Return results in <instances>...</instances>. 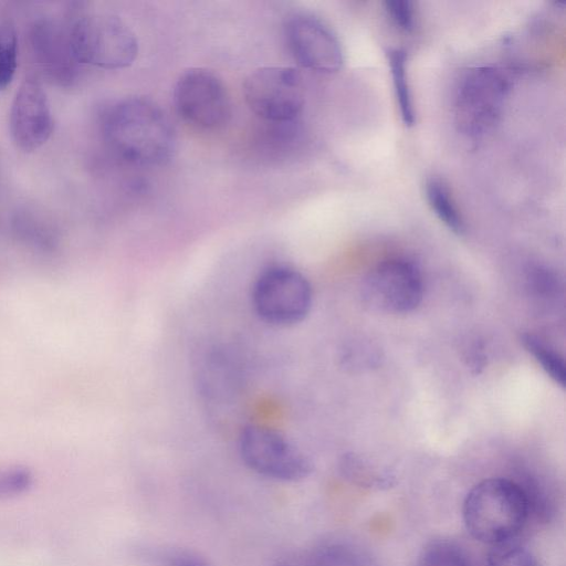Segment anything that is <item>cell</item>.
<instances>
[{"label": "cell", "mask_w": 566, "mask_h": 566, "mask_svg": "<svg viewBox=\"0 0 566 566\" xmlns=\"http://www.w3.org/2000/svg\"><path fill=\"white\" fill-rule=\"evenodd\" d=\"M239 452L250 470L275 481H301L313 469L298 448L280 432L262 426H248L241 431Z\"/></svg>", "instance_id": "6"}, {"label": "cell", "mask_w": 566, "mask_h": 566, "mask_svg": "<svg viewBox=\"0 0 566 566\" xmlns=\"http://www.w3.org/2000/svg\"><path fill=\"white\" fill-rule=\"evenodd\" d=\"M174 104L186 123L203 130L220 129L231 117L224 84L205 69H190L179 76L174 88Z\"/></svg>", "instance_id": "8"}, {"label": "cell", "mask_w": 566, "mask_h": 566, "mask_svg": "<svg viewBox=\"0 0 566 566\" xmlns=\"http://www.w3.org/2000/svg\"><path fill=\"white\" fill-rule=\"evenodd\" d=\"M522 344L530 352L544 371L560 387H565L566 371L563 357L546 343L533 334H523Z\"/></svg>", "instance_id": "19"}, {"label": "cell", "mask_w": 566, "mask_h": 566, "mask_svg": "<svg viewBox=\"0 0 566 566\" xmlns=\"http://www.w3.org/2000/svg\"><path fill=\"white\" fill-rule=\"evenodd\" d=\"M379 358L376 349L369 344L358 343L350 346L345 355V360L350 367L364 369L374 366Z\"/></svg>", "instance_id": "24"}, {"label": "cell", "mask_w": 566, "mask_h": 566, "mask_svg": "<svg viewBox=\"0 0 566 566\" xmlns=\"http://www.w3.org/2000/svg\"><path fill=\"white\" fill-rule=\"evenodd\" d=\"M488 566H538L533 553L514 539L491 545Z\"/></svg>", "instance_id": "21"}, {"label": "cell", "mask_w": 566, "mask_h": 566, "mask_svg": "<svg viewBox=\"0 0 566 566\" xmlns=\"http://www.w3.org/2000/svg\"><path fill=\"white\" fill-rule=\"evenodd\" d=\"M284 36L291 54L303 67L324 74L342 69V44L318 18L307 13L291 15L284 25Z\"/></svg>", "instance_id": "10"}, {"label": "cell", "mask_w": 566, "mask_h": 566, "mask_svg": "<svg viewBox=\"0 0 566 566\" xmlns=\"http://www.w3.org/2000/svg\"><path fill=\"white\" fill-rule=\"evenodd\" d=\"M388 63L400 117L406 126H412L415 124V107L408 80L407 55L402 50H390Z\"/></svg>", "instance_id": "15"}, {"label": "cell", "mask_w": 566, "mask_h": 566, "mask_svg": "<svg viewBox=\"0 0 566 566\" xmlns=\"http://www.w3.org/2000/svg\"><path fill=\"white\" fill-rule=\"evenodd\" d=\"M427 201L438 219L455 234H462L465 226L457 201L448 184L438 177H430L424 185Z\"/></svg>", "instance_id": "13"}, {"label": "cell", "mask_w": 566, "mask_h": 566, "mask_svg": "<svg viewBox=\"0 0 566 566\" xmlns=\"http://www.w3.org/2000/svg\"><path fill=\"white\" fill-rule=\"evenodd\" d=\"M361 294L366 305L375 311L409 313L422 300V276L419 269L408 260H387L366 275Z\"/></svg>", "instance_id": "9"}, {"label": "cell", "mask_w": 566, "mask_h": 566, "mask_svg": "<svg viewBox=\"0 0 566 566\" xmlns=\"http://www.w3.org/2000/svg\"><path fill=\"white\" fill-rule=\"evenodd\" d=\"M385 10L391 22L402 31H411L416 24V9L409 0H387Z\"/></svg>", "instance_id": "23"}, {"label": "cell", "mask_w": 566, "mask_h": 566, "mask_svg": "<svg viewBox=\"0 0 566 566\" xmlns=\"http://www.w3.org/2000/svg\"><path fill=\"white\" fill-rule=\"evenodd\" d=\"M339 468L344 478L359 486L382 490L394 484L391 474L380 472L368 461L354 453L344 455Z\"/></svg>", "instance_id": "17"}, {"label": "cell", "mask_w": 566, "mask_h": 566, "mask_svg": "<svg viewBox=\"0 0 566 566\" xmlns=\"http://www.w3.org/2000/svg\"><path fill=\"white\" fill-rule=\"evenodd\" d=\"M102 134L122 160L143 167L168 161L175 150V132L153 101L126 97L107 106L102 115Z\"/></svg>", "instance_id": "1"}, {"label": "cell", "mask_w": 566, "mask_h": 566, "mask_svg": "<svg viewBox=\"0 0 566 566\" xmlns=\"http://www.w3.org/2000/svg\"><path fill=\"white\" fill-rule=\"evenodd\" d=\"M139 556L153 566H211L200 553L176 547H143Z\"/></svg>", "instance_id": "18"}, {"label": "cell", "mask_w": 566, "mask_h": 566, "mask_svg": "<svg viewBox=\"0 0 566 566\" xmlns=\"http://www.w3.org/2000/svg\"><path fill=\"white\" fill-rule=\"evenodd\" d=\"M18 66V36L11 21L0 23V90L13 80Z\"/></svg>", "instance_id": "20"}, {"label": "cell", "mask_w": 566, "mask_h": 566, "mask_svg": "<svg viewBox=\"0 0 566 566\" xmlns=\"http://www.w3.org/2000/svg\"><path fill=\"white\" fill-rule=\"evenodd\" d=\"M73 53L80 64L116 70L130 65L138 52L132 30L107 12H81L67 24Z\"/></svg>", "instance_id": "3"}, {"label": "cell", "mask_w": 566, "mask_h": 566, "mask_svg": "<svg viewBox=\"0 0 566 566\" xmlns=\"http://www.w3.org/2000/svg\"><path fill=\"white\" fill-rule=\"evenodd\" d=\"M251 111L271 124H293L304 106V86L297 71L266 66L251 73L243 85Z\"/></svg>", "instance_id": "7"}, {"label": "cell", "mask_w": 566, "mask_h": 566, "mask_svg": "<svg viewBox=\"0 0 566 566\" xmlns=\"http://www.w3.org/2000/svg\"><path fill=\"white\" fill-rule=\"evenodd\" d=\"M33 482V473L25 467H0V500H8L24 494L32 488Z\"/></svg>", "instance_id": "22"}, {"label": "cell", "mask_w": 566, "mask_h": 566, "mask_svg": "<svg viewBox=\"0 0 566 566\" xmlns=\"http://www.w3.org/2000/svg\"><path fill=\"white\" fill-rule=\"evenodd\" d=\"M510 91L507 77L496 67L476 66L458 81L453 114L458 130L481 137L499 123Z\"/></svg>", "instance_id": "4"}, {"label": "cell", "mask_w": 566, "mask_h": 566, "mask_svg": "<svg viewBox=\"0 0 566 566\" xmlns=\"http://www.w3.org/2000/svg\"><path fill=\"white\" fill-rule=\"evenodd\" d=\"M307 566H371V563L360 547L348 542L331 541L313 549Z\"/></svg>", "instance_id": "14"}, {"label": "cell", "mask_w": 566, "mask_h": 566, "mask_svg": "<svg viewBox=\"0 0 566 566\" xmlns=\"http://www.w3.org/2000/svg\"><path fill=\"white\" fill-rule=\"evenodd\" d=\"M252 306L264 322L290 326L302 322L311 311L313 293L307 279L286 265L264 269L255 279Z\"/></svg>", "instance_id": "5"}, {"label": "cell", "mask_w": 566, "mask_h": 566, "mask_svg": "<svg viewBox=\"0 0 566 566\" xmlns=\"http://www.w3.org/2000/svg\"><path fill=\"white\" fill-rule=\"evenodd\" d=\"M34 61L43 76L60 86H70L78 77L80 63L70 41L69 27L51 18H39L29 30Z\"/></svg>", "instance_id": "12"}, {"label": "cell", "mask_w": 566, "mask_h": 566, "mask_svg": "<svg viewBox=\"0 0 566 566\" xmlns=\"http://www.w3.org/2000/svg\"><path fill=\"white\" fill-rule=\"evenodd\" d=\"M415 566H472L468 552L455 541L436 538L419 552Z\"/></svg>", "instance_id": "16"}, {"label": "cell", "mask_w": 566, "mask_h": 566, "mask_svg": "<svg viewBox=\"0 0 566 566\" xmlns=\"http://www.w3.org/2000/svg\"><path fill=\"white\" fill-rule=\"evenodd\" d=\"M468 532L490 545L514 539L530 518L526 499L511 479L490 478L476 483L462 506Z\"/></svg>", "instance_id": "2"}, {"label": "cell", "mask_w": 566, "mask_h": 566, "mask_svg": "<svg viewBox=\"0 0 566 566\" xmlns=\"http://www.w3.org/2000/svg\"><path fill=\"white\" fill-rule=\"evenodd\" d=\"M54 119L48 95L35 75H27L18 87L9 112V130L17 148L32 153L51 137Z\"/></svg>", "instance_id": "11"}]
</instances>
